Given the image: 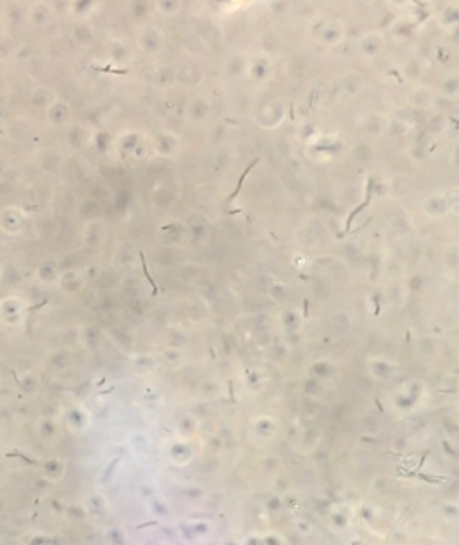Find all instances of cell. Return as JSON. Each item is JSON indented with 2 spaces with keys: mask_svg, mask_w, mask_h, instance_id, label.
Segmentation results:
<instances>
[{
  "mask_svg": "<svg viewBox=\"0 0 459 545\" xmlns=\"http://www.w3.org/2000/svg\"><path fill=\"white\" fill-rule=\"evenodd\" d=\"M370 198H372V180H369V185H367V200H365L359 207H356V209H354V211L350 213V215H348V220H347V224H345V231H348V229H350L354 218L358 217L359 213H361L365 209V207L369 206V204H370Z\"/></svg>",
  "mask_w": 459,
  "mask_h": 545,
  "instance_id": "obj_1",
  "label": "cell"
}]
</instances>
